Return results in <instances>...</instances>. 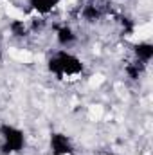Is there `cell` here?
<instances>
[{
	"mask_svg": "<svg viewBox=\"0 0 153 155\" xmlns=\"http://www.w3.org/2000/svg\"><path fill=\"white\" fill-rule=\"evenodd\" d=\"M47 71L56 79H72L85 72V63L69 49H58L47 58Z\"/></svg>",
	"mask_w": 153,
	"mask_h": 155,
	"instance_id": "1",
	"label": "cell"
},
{
	"mask_svg": "<svg viewBox=\"0 0 153 155\" xmlns=\"http://www.w3.org/2000/svg\"><path fill=\"white\" fill-rule=\"evenodd\" d=\"M27 137L22 128L11 123H0V155H18L25 150Z\"/></svg>",
	"mask_w": 153,
	"mask_h": 155,
	"instance_id": "2",
	"label": "cell"
},
{
	"mask_svg": "<svg viewBox=\"0 0 153 155\" xmlns=\"http://www.w3.org/2000/svg\"><path fill=\"white\" fill-rule=\"evenodd\" d=\"M114 2L112 0H85L79 9V18L85 24H97L103 18L114 16Z\"/></svg>",
	"mask_w": 153,
	"mask_h": 155,
	"instance_id": "3",
	"label": "cell"
},
{
	"mask_svg": "<svg viewBox=\"0 0 153 155\" xmlns=\"http://www.w3.org/2000/svg\"><path fill=\"white\" fill-rule=\"evenodd\" d=\"M49 150H50V153L61 155H74V152H76L72 139L63 132H52L49 135Z\"/></svg>",
	"mask_w": 153,
	"mask_h": 155,
	"instance_id": "4",
	"label": "cell"
},
{
	"mask_svg": "<svg viewBox=\"0 0 153 155\" xmlns=\"http://www.w3.org/2000/svg\"><path fill=\"white\" fill-rule=\"evenodd\" d=\"M54 36L60 47L70 49L74 43H77V33L69 25V24H58L54 25Z\"/></svg>",
	"mask_w": 153,
	"mask_h": 155,
	"instance_id": "5",
	"label": "cell"
},
{
	"mask_svg": "<svg viewBox=\"0 0 153 155\" xmlns=\"http://www.w3.org/2000/svg\"><path fill=\"white\" fill-rule=\"evenodd\" d=\"M63 0H27L29 9L36 15V16H47L49 13H52Z\"/></svg>",
	"mask_w": 153,
	"mask_h": 155,
	"instance_id": "6",
	"label": "cell"
},
{
	"mask_svg": "<svg viewBox=\"0 0 153 155\" xmlns=\"http://www.w3.org/2000/svg\"><path fill=\"white\" fill-rule=\"evenodd\" d=\"M132 52H133L135 60L148 65L153 60V43L151 41H137V43L132 45Z\"/></svg>",
	"mask_w": 153,
	"mask_h": 155,
	"instance_id": "7",
	"label": "cell"
},
{
	"mask_svg": "<svg viewBox=\"0 0 153 155\" xmlns=\"http://www.w3.org/2000/svg\"><path fill=\"white\" fill-rule=\"evenodd\" d=\"M146 67L148 65H144V63H141L139 60H132V61H128L126 65H124V74L130 78L132 81H139L141 78L144 76V72H146Z\"/></svg>",
	"mask_w": 153,
	"mask_h": 155,
	"instance_id": "8",
	"label": "cell"
},
{
	"mask_svg": "<svg viewBox=\"0 0 153 155\" xmlns=\"http://www.w3.org/2000/svg\"><path fill=\"white\" fill-rule=\"evenodd\" d=\"M9 33L15 36V38H27L31 35V29H29V24L24 22V20H18V18H13L9 20Z\"/></svg>",
	"mask_w": 153,
	"mask_h": 155,
	"instance_id": "9",
	"label": "cell"
},
{
	"mask_svg": "<svg viewBox=\"0 0 153 155\" xmlns=\"http://www.w3.org/2000/svg\"><path fill=\"white\" fill-rule=\"evenodd\" d=\"M114 18H115V22L119 24V29H121V35H122V36L133 35V31H135V22H133L132 16L122 15V13H114Z\"/></svg>",
	"mask_w": 153,
	"mask_h": 155,
	"instance_id": "10",
	"label": "cell"
},
{
	"mask_svg": "<svg viewBox=\"0 0 153 155\" xmlns=\"http://www.w3.org/2000/svg\"><path fill=\"white\" fill-rule=\"evenodd\" d=\"M49 155H61V153H49Z\"/></svg>",
	"mask_w": 153,
	"mask_h": 155,
	"instance_id": "11",
	"label": "cell"
},
{
	"mask_svg": "<svg viewBox=\"0 0 153 155\" xmlns=\"http://www.w3.org/2000/svg\"><path fill=\"white\" fill-rule=\"evenodd\" d=\"M106 155H114V153H106Z\"/></svg>",
	"mask_w": 153,
	"mask_h": 155,
	"instance_id": "12",
	"label": "cell"
}]
</instances>
